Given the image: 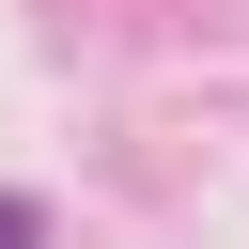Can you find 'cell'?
<instances>
[{
    "label": "cell",
    "mask_w": 249,
    "mask_h": 249,
    "mask_svg": "<svg viewBox=\"0 0 249 249\" xmlns=\"http://www.w3.org/2000/svg\"><path fill=\"white\" fill-rule=\"evenodd\" d=\"M0 249H47V218H31V202H16V187H0Z\"/></svg>",
    "instance_id": "cell-1"
}]
</instances>
